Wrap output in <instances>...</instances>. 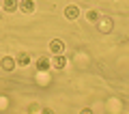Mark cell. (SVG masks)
<instances>
[{"label": "cell", "mask_w": 129, "mask_h": 114, "mask_svg": "<svg viewBox=\"0 0 129 114\" xmlns=\"http://www.w3.org/2000/svg\"><path fill=\"white\" fill-rule=\"evenodd\" d=\"M35 67H37L41 73H45V71H50V69H52V60L47 58V56H39L37 63H35Z\"/></svg>", "instance_id": "6da1fadb"}, {"label": "cell", "mask_w": 129, "mask_h": 114, "mask_svg": "<svg viewBox=\"0 0 129 114\" xmlns=\"http://www.w3.org/2000/svg\"><path fill=\"white\" fill-rule=\"evenodd\" d=\"M50 52L52 54H62L64 52V41L62 39H52L50 41Z\"/></svg>", "instance_id": "7a4b0ae2"}, {"label": "cell", "mask_w": 129, "mask_h": 114, "mask_svg": "<svg viewBox=\"0 0 129 114\" xmlns=\"http://www.w3.org/2000/svg\"><path fill=\"white\" fill-rule=\"evenodd\" d=\"M0 67L5 69V71H13V69L17 67V63H15L13 56H2V60H0Z\"/></svg>", "instance_id": "3957f363"}, {"label": "cell", "mask_w": 129, "mask_h": 114, "mask_svg": "<svg viewBox=\"0 0 129 114\" xmlns=\"http://www.w3.org/2000/svg\"><path fill=\"white\" fill-rule=\"evenodd\" d=\"M37 5H35V0H19V11L22 13H35Z\"/></svg>", "instance_id": "277c9868"}, {"label": "cell", "mask_w": 129, "mask_h": 114, "mask_svg": "<svg viewBox=\"0 0 129 114\" xmlns=\"http://www.w3.org/2000/svg\"><path fill=\"white\" fill-rule=\"evenodd\" d=\"M62 13H64V17H67V19H78V17H80V9H78L75 5L64 7V11H62Z\"/></svg>", "instance_id": "5b68a950"}, {"label": "cell", "mask_w": 129, "mask_h": 114, "mask_svg": "<svg viewBox=\"0 0 129 114\" xmlns=\"http://www.w3.org/2000/svg\"><path fill=\"white\" fill-rule=\"evenodd\" d=\"M52 67H54V69H64V67H67V58H64L62 54H54V58H52Z\"/></svg>", "instance_id": "8992f818"}, {"label": "cell", "mask_w": 129, "mask_h": 114, "mask_svg": "<svg viewBox=\"0 0 129 114\" xmlns=\"http://www.w3.org/2000/svg\"><path fill=\"white\" fill-rule=\"evenodd\" d=\"M2 9H5L7 13H15V11L19 9V2L17 0H2Z\"/></svg>", "instance_id": "52a82bcc"}, {"label": "cell", "mask_w": 129, "mask_h": 114, "mask_svg": "<svg viewBox=\"0 0 129 114\" xmlns=\"http://www.w3.org/2000/svg\"><path fill=\"white\" fill-rule=\"evenodd\" d=\"M15 63H17V67H28V65H30V54H26V52H19L17 58H15Z\"/></svg>", "instance_id": "ba28073f"}, {"label": "cell", "mask_w": 129, "mask_h": 114, "mask_svg": "<svg viewBox=\"0 0 129 114\" xmlns=\"http://www.w3.org/2000/svg\"><path fill=\"white\" fill-rule=\"evenodd\" d=\"M99 30H101V32H110L112 30V19L110 17H99Z\"/></svg>", "instance_id": "9c48e42d"}, {"label": "cell", "mask_w": 129, "mask_h": 114, "mask_svg": "<svg viewBox=\"0 0 129 114\" xmlns=\"http://www.w3.org/2000/svg\"><path fill=\"white\" fill-rule=\"evenodd\" d=\"M86 19H88V22H99V11L88 9V11H86Z\"/></svg>", "instance_id": "30bf717a"}, {"label": "cell", "mask_w": 129, "mask_h": 114, "mask_svg": "<svg viewBox=\"0 0 129 114\" xmlns=\"http://www.w3.org/2000/svg\"><path fill=\"white\" fill-rule=\"evenodd\" d=\"M39 110H41L39 103H28V112H39Z\"/></svg>", "instance_id": "8fae6325"}, {"label": "cell", "mask_w": 129, "mask_h": 114, "mask_svg": "<svg viewBox=\"0 0 129 114\" xmlns=\"http://www.w3.org/2000/svg\"><path fill=\"white\" fill-rule=\"evenodd\" d=\"M0 7H2V2H0Z\"/></svg>", "instance_id": "7c38bea8"}]
</instances>
